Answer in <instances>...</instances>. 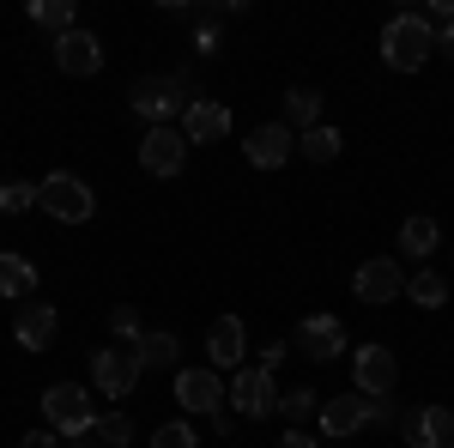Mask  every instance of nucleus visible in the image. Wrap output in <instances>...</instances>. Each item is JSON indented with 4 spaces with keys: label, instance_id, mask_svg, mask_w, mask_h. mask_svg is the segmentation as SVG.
Here are the masks:
<instances>
[{
    "label": "nucleus",
    "instance_id": "f257e3e1",
    "mask_svg": "<svg viewBox=\"0 0 454 448\" xmlns=\"http://www.w3.org/2000/svg\"><path fill=\"white\" fill-rule=\"evenodd\" d=\"M436 55V25L424 12H394L382 25V61L394 73H419Z\"/></svg>",
    "mask_w": 454,
    "mask_h": 448
},
{
    "label": "nucleus",
    "instance_id": "f03ea898",
    "mask_svg": "<svg viewBox=\"0 0 454 448\" xmlns=\"http://www.w3.org/2000/svg\"><path fill=\"white\" fill-rule=\"evenodd\" d=\"M128 104H134V115H140L145 128H170L176 115H188V104H194V79H188V73L140 79V85L128 91Z\"/></svg>",
    "mask_w": 454,
    "mask_h": 448
},
{
    "label": "nucleus",
    "instance_id": "7ed1b4c3",
    "mask_svg": "<svg viewBox=\"0 0 454 448\" xmlns=\"http://www.w3.org/2000/svg\"><path fill=\"white\" fill-rule=\"evenodd\" d=\"M36 207L49 212V218H61V224H85V218L98 212V194H91L79 176L55 170V176H43V182H36Z\"/></svg>",
    "mask_w": 454,
    "mask_h": 448
},
{
    "label": "nucleus",
    "instance_id": "20e7f679",
    "mask_svg": "<svg viewBox=\"0 0 454 448\" xmlns=\"http://www.w3.org/2000/svg\"><path fill=\"white\" fill-rule=\"evenodd\" d=\"M43 418H49V430L55 436H91V394L85 388H73V381H55V388H43Z\"/></svg>",
    "mask_w": 454,
    "mask_h": 448
},
{
    "label": "nucleus",
    "instance_id": "39448f33",
    "mask_svg": "<svg viewBox=\"0 0 454 448\" xmlns=\"http://www.w3.org/2000/svg\"><path fill=\"white\" fill-rule=\"evenodd\" d=\"M224 406L237 418H273L279 413V381L267 376L261 364H243V370L231 376V388H224Z\"/></svg>",
    "mask_w": 454,
    "mask_h": 448
},
{
    "label": "nucleus",
    "instance_id": "423d86ee",
    "mask_svg": "<svg viewBox=\"0 0 454 448\" xmlns=\"http://www.w3.org/2000/svg\"><path fill=\"white\" fill-rule=\"evenodd\" d=\"M351 388L370 394V400H387V394L400 388V358H394L387 345H357V351H351Z\"/></svg>",
    "mask_w": 454,
    "mask_h": 448
},
{
    "label": "nucleus",
    "instance_id": "0eeeda50",
    "mask_svg": "<svg viewBox=\"0 0 454 448\" xmlns=\"http://www.w3.org/2000/svg\"><path fill=\"white\" fill-rule=\"evenodd\" d=\"M140 376H145V364H140V351H134V345H104V351L91 358V388H104L109 400L134 394Z\"/></svg>",
    "mask_w": 454,
    "mask_h": 448
},
{
    "label": "nucleus",
    "instance_id": "6e6552de",
    "mask_svg": "<svg viewBox=\"0 0 454 448\" xmlns=\"http://www.w3.org/2000/svg\"><path fill=\"white\" fill-rule=\"evenodd\" d=\"M224 388L231 381L218 376V370H176V406L182 413H200V418H212V413H224Z\"/></svg>",
    "mask_w": 454,
    "mask_h": 448
},
{
    "label": "nucleus",
    "instance_id": "1a4fd4ad",
    "mask_svg": "<svg viewBox=\"0 0 454 448\" xmlns=\"http://www.w3.org/2000/svg\"><path fill=\"white\" fill-rule=\"evenodd\" d=\"M182 164H188V134H182V128H145V139H140V170H152V176H182Z\"/></svg>",
    "mask_w": 454,
    "mask_h": 448
},
{
    "label": "nucleus",
    "instance_id": "9d476101",
    "mask_svg": "<svg viewBox=\"0 0 454 448\" xmlns=\"http://www.w3.org/2000/svg\"><path fill=\"white\" fill-rule=\"evenodd\" d=\"M297 351L309 358V364H333V358H346V327L333 321V315H309V321H297Z\"/></svg>",
    "mask_w": 454,
    "mask_h": 448
},
{
    "label": "nucleus",
    "instance_id": "9b49d317",
    "mask_svg": "<svg viewBox=\"0 0 454 448\" xmlns=\"http://www.w3.org/2000/svg\"><path fill=\"white\" fill-rule=\"evenodd\" d=\"M351 291H357V303H394V297L406 291V273H400V261L376 255V261H364V267L351 273Z\"/></svg>",
    "mask_w": 454,
    "mask_h": 448
},
{
    "label": "nucleus",
    "instance_id": "f8f14e48",
    "mask_svg": "<svg viewBox=\"0 0 454 448\" xmlns=\"http://www.w3.org/2000/svg\"><path fill=\"white\" fill-rule=\"evenodd\" d=\"M370 424H376V400L357 394V388H346L340 400L321 406V430H327V436H357V430H370Z\"/></svg>",
    "mask_w": 454,
    "mask_h": 448
},
{
    "label": "nucleus",
    "instance_id": "ddd939ff",
    "mask_svg": "<svg viewBox=\"0 0 454 448\" xmlns=\"http://www.w3.org/2000/svg\"><path fill=\"white\" fill-rule=\"evenodd\" d=\"M400 436L412 448H454V413L449 406H419L400 418Z\"/></svg>",
    "mask_w": 454,
    "mask_h": 448
},
{
    "label": "nucleus",
    "instance_id": "4468645a",
    "mask_svg": "<svg viewBox=\"0 0 454 448\" xmlns=\"http://www.w3.org/2000/svg\"><path fill=\"white\" fill-rule=\"evenodd\" d=\"M207 358H212V370H243V358H248V334H243V321L237 315H218L207 327Z\"/></svg>",
    "mask_w": 454,
    "mask_h": 448
},
{
    "label": "nucleus",
    "instance_id": "2eb2a0df",
    "mask_svg": "<svg viewBox=\"0 0 454 448\" xmlns=\"http://www.w3.org/2000/svg\"><path fill=\"white\" fill-rule=\"evenodd\" d=\"M55 67L67 73V79H91V73L104 67V43L91 31H67L55 36Z\"/></svg>",
    "mask_w": 454,
    "mask_h": 448
},
{
    "label": "nucleus",
    "instance_id": "dca6fc26",
    "mask_svg": "<svg viewBox=\"0 0 454 448\" xmlns=\"http://www.w3.org/2000/svg\"><path fill=\"white\" fill-rule=\"evenodd\" d=\"M291 152H297V134H291L285 122H267V128H254V134H248V145H243V158L254 164V170H279Z\"/></svg>",
    "mask_w": 454,
    "mask_h": 448
},
{
    "label": "nucleus",
    "instance_id": "f3484780",
    "mask_svg": "<svg viewBox=\"0 0 454 448\" xmlns=\"http://www.w3.org/2000/svg\"><path fill=\"white\" fill-rule=\"evenodd\" d=\"M12 340L25 345V351H49V345H55V310H49L43 297L19 303V315H12Z\"/></svg>",
    "mask_w": 454,
    "mask_h": 448
},
{
    "label": "nucleus",
    "instance_id": "a211bd4d",
    "mask_svg": "<svg viewBox=\"0 0 454 448\" xmlns=\"http://www.w3.org/2000/svg\"><path fill=\"white\" fill-rule=\"evenodd\" d=\"M182 134H188V145H212V139H224V134H231V109L212 104V98H194L188 115H182Z\"/></svg>",
    "mask_w": 454,
    "mask_h": 448
},
{
    "label": "nucleus",
    "instance_id": "6ab92c4d",
    "mask_svg": "<svg viewBox=\"0 0 454 448\" xmlns=\"http://www.w3.org/2000/svg\"><path fill=\"white\" fill-rule=\"evenodd\" d=\"M285 128H291V134L321 128V91H315V85H291V91H285Z\"/></svg>",
    "mask_w": 454,
    "mask_h": 448
},
{
    "label": "nucleus",
    "instance_id": "aec40b11",
    "mask_svg": "<svg viewBox=\"0 0 454 448\" xmlns=\"http://www.w3.org/2000/svg\"><path fill=\"white\" fill-rule=\"evenodd\" d=\"M0 297H12V303H31L36 297V267L25 255H0Z\"/></svg>",
    "mask_w": 454,
    "mask_h": 448
},
{
    "label": "nucleus",
    "instance_id": "412c9836",
    "mask_svg": "<svg viewBox=\"0 0 454 448\" xmlns=\"http://www.w3.org/2000/svg\"><path fill=\"white\" fill-rule=\"evenodd\" d=\"M400 242H406V255H412V261H424V255H436L442 231H436V218H430V212H412V218L400 224Z\"/></svg>",
    "mask_w": 454,
    "mask_h": 448
},
{
    "label": "nucleus",
    "instance_id": "4be33fe9",
    "mask_svg": "<svg viewBox=\"0 0 454 448\" xmlns=\"http://www.w3.org/2000/svg\"><path fill=\"white\" fill-rule=\"evenodd\" d=\"M134 351H140L145 370H176V358H182V340H176V334H145Z\"/></svg>",
    "mask_w": 454,
    "mask_h": 448
},
{
    "label": "nucleus",
    "instance_id": "5701e85b",
    "mask_svg": "<svg viewBox=\"0 0 454 448\" xmlns=\"http://www.w3.org/2000/svg\"><path fill=\"white\" fill-rule=\"evenodd\" d=\"M340 145H346V139H340V128H327V122L309 128V134H297V152H309V164H333Z\"/></svg>",
    "mask_w": 454,
    "mask_h": 448
},
{
    "label": "nucleus",
    "instance_id": "b1692460",
    "mask_svg": "<svg viewBox=\"0 0 454 448\" xmlns=\"http://www.w3.org/2000/svg\"><path fill=\"white\" fill-rule=\"evenodd\" d=\"M406 297H412L419 310H442V303H449V279H442V273H419V279H406Z\"/></svg>",
    "mask_w": 454,
    "mask_h": 448
},
{
    "label": "nucleus",
    "instance_id": "393cba45",
    "mask_svg": "<svg viewBox=\"0 0 454 448\" xmlns=\"http://www.w3.org/2000/svg\"><path fill=\"white\" fill-rule=\"evenodd\" d=\"M279 418L291 424V430H303L309 418H321V406H315L309 388H291V394H279Z\"/></svg>",
    "mask_w": 454,
    "mask_h": 448
},
{
    "label": "nucleus",
    "instance_id": "a878e982",
    "mask_svg": "<svg viewBox=\"0 0 454 448\" xmlns=\"http://www.w3.org/2000/svg\"><path fill=\"white\" fill-rule=\"evenodd\" d=\"M91 436L104 448H134V418L128 413H104L98 424H91Z\"/></svg>",
    "mask_w": 454,
    "mask_h": 448
},
{
    "label": "nucleus",
    "instance_id": "bb28decb",
    "mask_svg": "<svg viewBox=\"0 0 454 448\" xmlns=\"http://www.w3.org/2000/svg\"><path fill=\"white\" fill-rule=\"evenodd\" d=\"M31 19L43 25V31H55V36L79 31V25H73V0H36V6H31Z\"/></svg>",
    "mask_w": 454,
    "mask_h": 448
},
{
    "label": "nucleus",
    "instance_id": "cd10ccee",
    "mask_svg": "<svg viewBox=\"0 0 454 448\" xmlns=\"http://www.w3.org/2000/svg\"><path fill=\"white\" fill-rule=\"evenodd\" d=\"M109 334H115L121 345H140V340H145V327H140V310H128V303H115V310H109Z\"/></svg>",
    "mask_w": 454,
    "mask_h": 448
},
{
    "label": "nucleus",
    "instance_id": "c85d7f7f",
    "mask_svg": "<svg viewBox=\"0 0 454 448\" xmlns=\"http://www.w3.org/2000/svg\"><path fill=\"white\" fill-rule=\"evenodd\" d=\"M200 436H194V424H182V418H170V424H158V436H152V448H194Z\"/></svg>",
    "mask_w": 454,
    "mask_h": 448
},
{
    "label": "nucleus",
    "instance_id": "c756f323",
    "mask_svg": "<svg viewBox=\"0 0 454 448\" xmlns=\"http://www.w3.org/2000/svg\"><path fill=\"white\" fill-rule=\"evenodd\" d=\"M36 207V182H0V212H25Z\"/></svg>",
    "mask_w": 454,
    "mask_h": 448
},
{
    "label": "nucleus",
    "instance_id": "7c9ffc66",
    "mask_svg": "<svg viewBox=\"0 0 454 448\" xmlns=\"http://www.w3.org/2000/svg\"><path fill=\"white\" fill-rule=\"evenodd\" d=\"M194 49H200V55H218V49H224V36H218V19H200V31H194Z\"/></svg>",
    "mask_w": 454,
    "mask_h": 448
},
{
    "label": "nucleus",
    "instance_id": "2f4dec72",
    "mask_svg": "<svg viewBox=\"0 0 454 448\" xmlns=\"http://www.w3.org/2000/svg\"><path fill=\"white\" fill-rule=\"evenodd\" d=\"M19 448H61V436H55V430H31Z\"/></svg>",
    "mask_w": 454,
    "mask_h": 448
},
{
    "label": "nucleus",
    "instance_id": "473e14b6",
    "mask_svg": "<svg viewBox=\"0 0 454 448\" xmlns=\"http://www.w3.org/2000/svg\"><path fill=\"white\" fill-rule=\"evenodd\" d=\"M279 448H321V443H315L309 430H285V436H279Z\"/></svg>",
    "mask_w": 454,
    "mask_h": 448
},
{
    "label": "nucleus",
    "instance_id": "72a5a7b5",
    "mask_svg": "<svg viewBox=\"0 0 454 448\" xmlns=\"http://www.w3.org/2000/svg\"><path fill=\"white\" fill-rule=\"evenodd\" d=\"M285 364V345H267V351H261V370H267V376H273V370H279Z\"/></svg>",
    "mask_w": 454,
    "mask_h": 448
},
{
    "label": "nucleus",
    "instance_id": "f704fd0d",
    "mask_svg": "<svg viewBox=\"0 0 454 448\" xmlns=\"http://www.w3.org/2000/svg\"><path fill=\"white\" fill-rule=\"evenodd\" d=\"M436 49H442V55L454 61V25H449V31H436Z\"/></svg>",
    "mask_w": 454,
    "mask_h": 448
}]
</instances>
